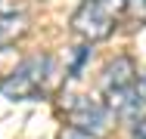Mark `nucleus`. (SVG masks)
I'll return each instance as SVG.
<instances>
[{
	"instance_id": "1",
	"label": "nucleus",
	"mask_w": 146,
	"mask_h": 139,
	"mask_svg": "<svg viewBox=\"0 0 146 139\" xmlns=\"http://www.w3.org/2000/svg\"><path fill=\"white\" fill-rule=\"evenodd\" d=\"M53 71V59L50 56H28L22 62H16V68L0 81V93L13 102H25L40 96L47 74Z\"/></svg>"
},
{
	"instance_id": "2",
	"label": "nucleus",
	"mask_w": 146,
	"mask_h": 139,
	"mask_svg": "<svg viewBox=\"0 0 146 139\" xmlns=\"http://www.w3.org/2000/svg\"><path fill=\"white\" fill-rule=\"evenodd\" d=\"M121 9H124V0H87L72 16V28L87 43L106 40L115 31V25L121 22Z\"/></svg>"
},
{
	"instance_id": "3",
	"label": "nucleus",
	"mask_w": 146,
	"mask_h": 139,
	"mask_svg": "<svg viewBox=\"0 0 146 139\" xmlns=\"http://www.w3.org/2000/svg\"><path fill=\"white\" fill-rule=\"evenodd\" d=\"M72 99L75 102L68 105V127L84 130L90 136H100L109 127V108L96 99H87V96H72Z\"/></svg>"
},
{
	"instance_id": "4",
	"label": "nucleus",
	"mask_w": 146,
	"mask_h": 139,
	"mask_svg": "<svg viewBox=\"0 0 146 139\" xmlns=\"http://www.w3.org/2000/svg\"><path fill=\"white\" fill-rule=\"evenodd\" d=\"M106 99V108L115 111L121 121H140L146 114V77H137L131 87L121 90H109Z\"/></svg>"
},
{
	"instance_id": "5",
	"label": "nucleus",
	"mask_w": 146,
	"mask_h": 139,
	"mask_svg": "<svg viewBox=\"0 0 146 139\" xmlns=\"http://www.w3.org/2000/svg\"><path fill=\"white\" fill-rule=\"evenodd\" d=\"M137 77H140V71H137V62H134L131 56H115V59L106 65V71H103V90L109 93V90L131 87Z\"/></svg>"
},
{
	"instance_id": "6",
	"label": "nucleus",
	"mask_w": 146,
	"mask_h": 139,
	"mask_svg": "<svg viewBox=\"0 0 146 139\" xmlns=\"http://www.w3.org/2000/svg\"><path fill=\"white\" fill-rule=\"evenodd\" d=\"M28 34V19L22 16V12H16V16H0V47H9V43H16L19 37H25Z\"/></svg>"
},
{
	"instance_id": "7",
	"label": "nucleus",
	"mask_w": 146,
	"mask_h": 139,
	"mask_svg": "<svg viewBox=\"0 0 146 139\" xmlns=\"http://www.w3.org/2000/svg\"><path fill=\"white\" fill-rule=\"evenodd\" d=\"M121 25H127V28H143L146 25V0H124Z\"/></svg>"
},
{
	"instance_id": "8",
	"label": "nucleus",
	"mask_w": 146,
	"mask_h": 139,
	"mask_svg": "<svg viewBox=\"0 0 146 139\" xmlns=\"http://www.w3.org/2000/svg\"><path fill=\"white\" fill-rule=\"evenodd\" d=\"M25 9V0H0V16H16Z\"/></svg>"
},
{
	"instance_id": "9",
	"label": "nucleus",
	"mask_w": 146,
	"mask_h": 139,
	"mask_svg": "<svg viewBox=\"0 0 146 139\" xmlns=\"http://www.w3.org/2000/svg\"><path fill=\"white\" fill-rule=\"evenodd\" d=\"M87 59H90V47H81V53H78L75 65H72V71H68V77H81V68H84Z\"/></svg>"
},
{
	"instance_id": "10",
	"label": "nucleus",
	"mask_w": 146,
	"mask_h": 139,
	"mask_svg": "<svg viewBox=\"0 0 146 139\" xmlns=\"http://www.w3.org/2000/svg\"><path fill=\"white\" fill-rule=\"evenodd\" d=\"M59 139H96V136H90L84 130H75V127H62L59 130Z\"/></svg>"
},
{
	"instance_id": "11",
	"label": "nucleus",
	"mask_w": 146,
	"mask_h": 139,
	"mask_svg": "<svg viewBox=\"0 0 146 139\" xmlns=\"http://www.w3.org/2000/svg\"><path fill=\"white\" fill-rule=\"evenodd\" d=\"M134 136H137V139H146V117L134 121Z\"/></svg>"
}]
</instances>
